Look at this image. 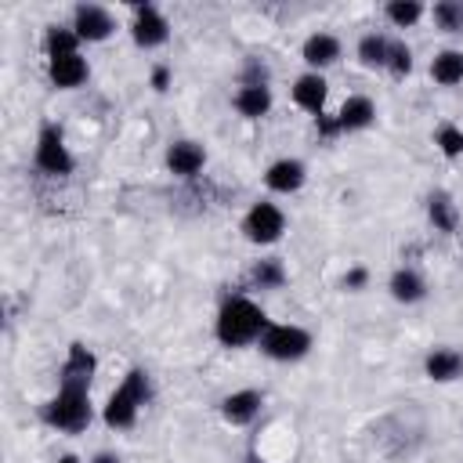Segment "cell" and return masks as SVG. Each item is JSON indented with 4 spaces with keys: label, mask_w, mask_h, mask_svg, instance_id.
Returning <instances> with one entry per match:
<instances>
[{
    "label": "cell",
    "mask_w": 463,
    "mask_h": 463,
    "mask_svg": "<svg viewBox=\"0 0 463 463\" xmlns=\"http://www.w3.org/2000/svg\"><path fill=\"white\" fill-rule=\"evenodd\" d=\"M43 420L65 434H80L87 423H90V398H87V387H65L47 402L43 409Z\"/></svg>",
    "instance_id": "cell-3"
},
{
    "label": "cell",
    "mask_w": 463,
    "mask_h": 463,
    "mask_svg": "<svg viewBox=\"0 0 463 463\" xmlns=\"http://www.w3.org/2000/svg\"><path fill=\"white\" fill-rule=\"evenodd\" d=\"M134 40L141 47H156L166 40V18L152 7V4H137V18H134Z\"/></svg>",
    "instance_id": "cell-7"
},
{
    "label": "cell",
    "mask_w": 463,
    "mask_h": 463,
    "mask_svg": "<svg viewBox=\"0 0 463 463\" xmlns=\"http://www.w3.org/2000/svg\"><path fill=\"white\" fill-rule=\"evenodd\" d=\"M260 347H264V354H271L279 362H297V358L307 354L311 336L304 329H297V326H268L260 333Z\"/></svg>",
    "instance_id": "cell-4"
},
{
    "label": "cell",
    "mask_w": 463,
    "mask_h": 463,
    "mask_svg": "<svg viewBox=\"0 0 463 463\" xmlns=\"http://www.w3.org/2000/svg\"><path fill=\"white\" fill-rule=\"evenodd\" d=\"M387 65H391L394 76H405V72L412 69V54H409V47H405V43H391V58H387Z\"/></svg>",
    "instance_id": "cell-28"
},
{
    "label": "cell",
    "mask_w": 463,
    "mask_h": 463,
    "mask_svg": "<svg viewBox=\"0 0 463 463\" xmlns=\"http://www.w3.org/2000/svg\"><path fill=\"white\" fill-rule=\"evenodd\" d=\"M145 402H148V373L145 369H130L127 380L105 402V423L109 427H130Z\"/></svg>",
    "instance_id": "cell-2"
},
{
    "label": "cell",
    "mask_w": 463,
    "mask_h": 463,
    "mask_svg": "<svg viewBox=\"0 0 463 463\" xmlns=\"http://www.w3.org/2000/svg\"><path fill=\"white\" fill-rule=\"evenodd\" d=\"M434 22H438V29H445V33H459V29H463V4H459V0H441V4H434Z\"/></svg>",
    "instance_id": "cell-23"
},
{
    "label": "cell",
    "mask_w": 463,
    "mask_h": 463,
    "mask_svg": "<svg viewBox=\"0 0 463 463\" xmlns=\"http://www.w3.org/2000/svg\"><path fill=\"white\" fill-rule=\"evenodd\" d=\"M36 166L43 174H54V177H65L72 174V156L58 134V127H43L40 130V141H36Z\"/></svg>",
    "instance_id": "cell-5"
},
{
    "label": "cell",
    "mask_w": 463,
    "mask_h": 463,
    "mask_svg": "<svg viewBox=\"0 0 463 463\" xmlns=\"http://www.w3.org/2000/svg\"><path fill=\"white\" fill-rule=\"evenodd\" d=\"M203 163H206V156H203V148L195 141H174L170 152H166V166L177 177H195L203 170Z\"/></svg>",
    "instance_id": "cell-9"
},
{
    "label": "cell",
    "mask_w": 463,
    "mask_h": 463,
    "mask_svg": "<svg viewBox=\"0 0 463 463\" xmlns=\"http://www.w3.org/2000/svg\"><path fill=\"white\" fill-rule=\"evenodd\" d=\"M365 279H369V275H365V268H354V271H347V275H344V286H347V289H362V286H365Z\"/></svg>",
    "instance_id": "cell-29"
},
{
    "label": "cell",
    "mask_w": 463,
    "mask_h": 463,
    "mask_svg": "<svg viewBox=\"0 0 463 463\" xmlns=\"http://www.w3.org/2000/svg\"><path fill=\"white\" fill-rule=\"evenodd\" d=\"M257 409H260V394H257V391H235V394H228V398L221 402L224 420L235 423V427L250 423V420L257 416Z\"/></svg>",
    "instance_id": "cell-14"
},
{
    "label": "cell",
    "mask_w": 463,
    "mask_h": 463,
    "mask_svg": "<svg viewBox=\"0 0 463 463\" xmlns=\"http://www.w3.org/2000/svg\"><path fill=\"white\" fill-rule=\"evenodd\" d=\"M90 376H94V354L83 344H72L69 358L61 365V383L65 387H90Z\"/></svg>",
    "instance_id": "cell-8"
},
{
    "label": "cell",
    "mask_w": 463,
    "mask_h": 463,
    "mask_svg": "<svg viewBox=\"0 0 463 463\" xmlns=\"http://www.w3.org/2000/svg\"><path fill=\"white\" fill-rule=\"evenodd\" d=\"M282 228H286V217H282V210L271 206V203H257V206L246 213V221H242L246 239H250V242H260V246L275 242V239L282 235Z\"/></svg>",
    "instance_id": "cell-6"
},
{
    "label": "cell",
    "mask_w": 463,
    "mask_h": 463,
    "mask_svg": "<svg viewBox=\"0 0 463 463\" xmlns=\"http://www.w3.org/2000/svg\"><path fill=\"white\" fill-rule=\"evenodd\" d=\"M253 282H257L260 289H279V286L286 282V271H282L279 260H260V264L253 268Z\"/></svg>",
    "instance_id": "cell-25"
},
{
    "label": "cell",
    "mask_w": 463,
    "mask_h": 463,
    "mask_svg": "<svg viewBox=\"0 0 463 463\" xmlns=\"http://www.w3.org/2000/svg\"><path fill=\"white\" fill-rule=\"evenodd\" d=\"M420 14H423V7H420L416 0H391V4H387V18H391L394 25H402V29L412 25Z\"/></svg>",
    "instance_id": "cell-26"
},
{
    "label": "cell",
    "mask_w": 463,
    "mask_h": 463,
    "mask_svg": "<svg viewBox=\"0 0 463 463\" xmlns=\"http://www.w3.org/2000/svg\"><path fill=\"white\" fill-rule=\"evenodd\" d=\"M76 29H47V54L51 58H61V54H76Z\"/></svg>",
    "instance_id": "cell-24"
},
{
    "label": "cell",
    "mask_w": 463,
    "mask_h": 463,
    "mask_svg": "<svg viewBox=\"0 0 463 463\" xmlns=\"http://www.w3.org/2000/svg\"><path fill=\"white\" fill-rule=\"evenodd\" d=\"M166 83H170V72L159 65V69L152 72V87H156V90H166Z\"/></svg>",
    "instance_id": "cell-30"
},
{
    "label": "cell",
    "mask_w": 463,
    "mask_h": 463,
    "mask_svg": "<svg viewBox=\"0 0 463 463\" xmlns=\"http://www.w3.org/2000/svg\"><path fill=\"white\" fill-rule=\"evenodd\" d=\"M58 463H80V459H76V456H61Z\"/></svg>",
    "instance_id": "cell-32"
},
{
    "label": "cell",
    "mask_w": 463,
    "mask_h": 463,
    "mask_svg": "<svg viewBox=\"0 0 463 463\" xmlns=\"http://www.w3.org/2000/svg\"><path fill=\"white\" fill-rule=\"evenodd\" d=\"M264 329H268L264 311L253 300H246V297L228 300L221 307V315H217V340L228 344V347H242V344L257 340Z\"/></svg>",
    "instance_id": "cell-1"
},
{
    "label": "cell",
    "mask_w": 463,
    "mask_h": 463,
    "mask_svg": "<svg viewBox=\"0 0 463 463\" xmlns=\"http://www.w3.org/2000/svg\"><path fill=\"white\" fill-rule=\"evenodd\" d=\"M430 221L441 232H456V206H452V199L445 192H434L430 195Z\"/></svg>",
    "instance_id": "cell-22"
},
{
    "label": "cell",
    "mask_w": 463,
    "mask_h": 463,
    "mask_svg": "<svg viewBox=\"0 0 463 463\" xmlns=\"http://www.w3.org/2000/svg\"><path fill=\"white\" fill-rule=\"evenodd\" d=\"M94 463H119V456H112V452H98Z\"/></svg>",
    "instance_id": "cell-31"
},
{
    "label": "cell",
    "mask_w": 463,
    "mask_h": 463,
    "mask_svg": "<svg viewBox=\"0 0 463 463\" xmlns=\"http://www.w3.org/2000/svg\"><path fill=\"white\" fill-rule=\"evenodd\" d=\"M264 181L271 192H297L304 184V163L300 159H279V163H271Z\"/></svg>",
    "instance_id": "cell-13"
},
{
    "label": "cell",
    "mask_w": 463,
    "mask_h": 463,
    "mask_svg": "<svg viewBox=\"0 0 463 463\" xmlns=\"http://www.w3.org/2000/svg\"><path fill=\"white\" fill-rule=\"evenodd\" d=\"M336 58H340V43H336V36H329V33H315V36L304 40V61H307V65H329V61H336Z\"/></svg>",
    "instance_id": "cell-16"
},
{
    "label": "cell",
    "mask_w": 463,
    "mask_h": 463,
    "mask_svg": "<svg viewBox=\"0 0 463 463\" xmlns=\"http://www.w3.org/2000/svg\"><path fill=\"white\" fill-rule=\"evenodd\" d=\"M293 98H297V105H300V109H307V112L322 116V105H326V80H322L318 72L300 76V80H297V87H293Z\"/></svg>",
    "instance_id": "cell-15"
},
{
    "label": "cell",
    "mask_w": 463,
    "mask_h": 463,
    "mask_svg": "<svg viewBox=\"0 0 463 463\" xmlns=\"http://www.w3.org/2000/svg\"><path fill=\"white\" fill-rule=\"evenodd\" d=\"M358 58H362V65H369V69L387 65V58H391V40H387V36H376V33L362 36V40H358Z\"/></svg>",
    "instance_id": "cell-21"
},
{
    "label": "cell",
    "mask_w": 463,
    "mask_h": 463,
    "mask_svg": "<svg viewBox=\"0 0 463 463\" xmlns=\"http://www.w3.org/2000/svg\"><path fill=\"white\" fill-rule=\"evenodd\" d=\"M109 33H112L109 11L94 7V4H80V7H76V36H80V40H105Z\"/></svg>",
    "instance_id": "cell-10"
},
{
    "label": "cell",
    "mask_w": 463,
    "mask_h": 463,
    "mask_svg": "<svg viewBox=\"0 0 463 463\" xmlns=\"http://www.w3.org/2000/svg\"><path fill=\"white\" fill-rule=\"evenodd\" d=\"M427 376L430 380H456V376H463V354L449 351V347L427 354Z\"/></svg>",
    "instance_id": "cell-17"
},
{
    "label": "cell",
    "mask_w": 463,
    "mask_h": 463,
    "mask_svg": "<svg viewBox=\"0 0 463 463\" xmlns=\"http://www.w3.org/2000/svg\"><path fill=\"white\" fill-rule=\"evenodd\" d=\"M373 116H376L373 101L362 98V94H354V98H347V101L340 105V112H336V130H362V127L373 123Z\"/></svg>",
    "instance_id": "cell-12"
},
{
    "label": "cell",
    "mask_w": 463,
    "mask_h": 463,
    "mask_svg": "<svg viewBox=\"0 0 463 463\" xmlns=\"http://www.w3.org/2000/svg\"><path fill=\"white\" fill-rule=\"evenodd\" d=\"M438 145H441V152H445L449 159L463 156V130H459V127H441V130H438Z\"/></svg>",
    "instance_id": "cell-27"
},
{
    "label": "cell",
    "mask_w": 463,
    "mask_h": 463,
    "mask_svg": "<svg viewBox=\"0 0 463 463\" xmlns=\"http://www.w3.org/2000/svg\"><path fill=\"white\" fill-rule=\"evenodd\" d=\"M391 293H394V300H402V304H416V300L423 297V279H420L416 271L402 268V271L391 275Z\"/></svg>",
    "instance_id": "cell-20"
},
{
    "label": "cell",
    "mask_w": 463,
    "mask_h": 463,
    "mask_svg": "<svg viewBox=\"0 0 463 463\" xmlns=\"http://www.w3.org/2000/svg\"><path fill=\"white\" fill-rule=\"evenodd\" d=\"M235 109H239L246 119H260V116L271 109L268 87H242V90L235 94Z\"/></svg>",
    "instance_id": "cell-18"
},
{
    "label": "cell",
    "mask_w": 463,
    "mask_h": 463,
    "mask_svg": "<svg viewBox=\"0 0 463 463\" xmlns=\"http://www.w3.org/2000/svg\"><path fill=\"white\" fill-rule=\"evenodd\" d=\"M430 76H434L438 83H445V87L459 83V80H463V54H459V51H441V54L430 61Z\"/></svg>",
    "instance_id": "cell-19"
},
{
    "label": "cell",
    "mask_w": 463,
    "mask_h": 463,
    "mask_svg": "<svg viewBox=\"0 0 463 463\" xmlns=\"http://www.w3.org/2000/svg\"><path fill=\"white\" fill-rule=\"evenodd\" d=\"M87 80V61L76 54H61V58H51V83L54 87H80Z\"/></svg>",
    "instance_id": "cell-11"
},
{
    "label": "cell",
    "mask_w": 463,
    "mask_h": 463,
    "mask_svg": "<svg viewBox=\"0 0 463 463\" xmlns=\"http://www.w3.org/2000/svg\"><path fill=\"white\" fill-rule=\"evenodd\" d=\"M250 463H257V459H250Z\"/></svg>",
    "instance_id": "cell-33"
}]
</instances>
